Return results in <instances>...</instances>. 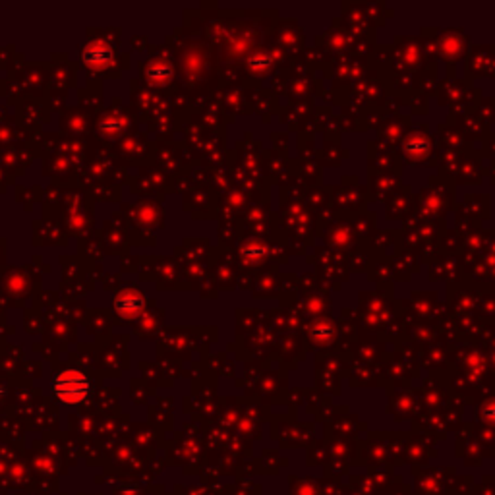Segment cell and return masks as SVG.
Returning <instances> with one entry per match:
<instances>
[{"label":"cell","mask_w":495,"mask_h":495,"mask_svg":"<svg viewBox=\"0 0 495 495\" xmlns=\"http://www.w3.org/2000/svg\"><path fill=\"white\" fill-rule=\"evenodd\" d=\"M52 395L64 405H79L89 395V379L78 369H64L52 379Z\"/></svg>","instance_id":"6da1fadb"},{"label":"cell","mask_w":495,"mask_h":495,"mask_svg":"<svg viewBox=\"0 0 495 495\" xmlns=\"http://www.w3.org/2000/svg\"><path fill=\"white\" fill-rule=\"evenodd\" d=\"M113 57V50L108 49L107 45H91L86 52H84V60L88 62L89 66L93 68H101V66H107L108 60Z\"/></svg>","instance_id":"7a4b0ae2"},{"label":"cell","mask_w":495,"mask_h":495,"mask_svg":"<svg viewBox=\"0 0 495 495\" xmlns=\"http://www.w3.org/2000/svg\"><path fill=\"white\" fill-rule=\"evenodd\" d=\"M139 298L137 296H134L132 300H130V292H126L124 296H122V300L118 302V310L122 311L124 316H134L137 311V308H139Z\"/></svg>","instance_id":"3957f363"}]
</instances>
